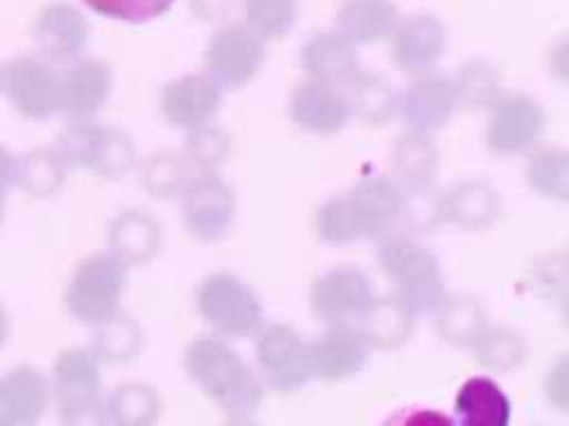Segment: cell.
Wrapping results in <instances>:
<instances>
[{"label": "cell", "instance_id": "obj_1", "mask_svg": "<svg viewBox=\"0 0 569 426\" xmlns=\"http://www.w3.org/2000/svg\"><path fill=\"white\" fill-rule=\"evenodd\" d=\"M184 368L233 423L251 420L262 404V386L243 359L216 337H199L187 348Z\"/></svg>", "mask_w": 569, "mask_h": 426}, {"label": "cell", "instance_id": "obj_2", "mask_svg": "<svg viewBox=\"0 0 569 426\" xmlns=\"http://www.w3.org/2000/svg\"><path fill=\"white\" fill-rule=\"evenodd\" d=\"M51 396L63 425H98L106 418L102 362L91 349H63L56 359Z\"/></svg>", "mask_w": 569, "mask_h": 426}, {"label": "cell", "instance_id": "obj_3", "mask_svg": "<svg viewBox=\"0 0 569 426\" xmlns=\"http://www.w3.org/2000/svg\"><path fill=\"white\" fill-rule=\"evenodd\" d=\"M379 263L396 283L399 302L411 314H430L445 303V281L430 251L406 236H391L379 248Z\"/></svg>", "mask_w": 569, "mask_h": 426}, {"label": "cell", "instance_id": "obj_4", "mask_svg": "<svg viewBox=\"0 0 569 426\" xmlns=\"http://www.w3.org/2000/svg\"><path fill=\"white\" fill-rule=\"evenodd\" d=\"M126 267L112 253L93 255L78 265L66 287L68 314L86 326H98L118 314L126 285Z\"/></svg>", "mask_w": 569, "mask_h": 426}, {"label": "cell", "instance_id": "obj_5", "mask_svg": "<svg viewBox=\"0 0 569 426\" xmlns=\"http://www.w3.org/2000/svg\"><path fill=\"white\" fill-rule=\"evenodd\" d=\"M0 91L29 122H47L59 113V71L41 57H14L4 63Z\"/></svg>", "mask_w": 569, "mask_h": 426}, {"label": "cell", "instance_id": "obj_6", "mask_svg": "<svg viewBox=\"0 0 569 426\" xmlns=\"http://www.w3.org/2000/svg\"><path fill=\"white\" fill-rule=\"evenodd\" d=\"M197 307L207 324L226 336H250L262 324L260 300L229 273L209 275L199 285Z\"/></svg>", "mask_w": 569, "mask_h": 426}, {"label": "cell", "instance_id": "obj_7", "mask_svg": "<svg viewBox=\"0 0 569 426\" xmlns=\"http://www.w3.org/2000/svg\"><path fill=\"white\" fill-rule=\"evenodd\" d=\"M262 39L238 24L219 29L207 43V75L223 90H238L256 78L263 63Z\"/></svg>", "mask_w": 569, "mask_h": 426}, {"label": "cell", "instance_id": "obj_8", "mask_svg": "<svg viewBox=\"0 0 569 426\" xmlns=\"http://www.w3.org/2000/svg\"><path fill=\"white\" fill-rule=\"evenodd\" d=\"M181 196L182 219L194 239L216 243L228 235L236 216V194L216 172L191 179Z\"/></svg>", "mask_w": 569, "mask_h": 426}, {"label": "cell", "instance_id": "obj_9", "mask_svg": "<svg viewBox=\"0 0 569 426\" xmlns=\"http://www.w3.org/2000/svg\"><path fill=\"white\" fill-rule=\"evenodd\" d=\"M33 41L41 59L51 65H69L81 59L90 41V23L78 7L56 0L37 14Z\"/></svg>", "mask_w": 569, "mask_h": 426}, {"label": "cell", "instance_id": "obj_10", "mask_svg": "<svg viewBox=\"0 0 569 426\" xmlns=\"http://www.w3.org/2000/svg\"><path fill=\"white\" fill-rule=\"evenodd\" d=\"M258 362L266 381L282 393H292L307 384L312 374L310 346L295 329L272 326L258 339Z\"/></svg>", "mask_w": 569, "mask_h": 426}, {"label": "cell", "instance_id": "obj_11", "mask_svg": "<svg viewBox=\"0 0 569 426\" xmlns=\"http://www.w3.org/2000/svg\"><path fill=\"white\" fill-rule=\"evenodd\" d=\"M112 91V69L100 59H78L59 71V113L68 122L93 120Z\"/></svg>", "mask_w": 569, "mask_h": 426}, {"label": "cell", "instance_id": "obj_12", "mask_svg": "<svg viewBox=\"0 0 569 426\" xmlns=\"http://www.w3.org/2000/svg\"><path fill=\"white\" fill-rule=\"evenodd\" d=\"M373 300L369 281L353 267L330 271L312 290L315 312L330 326L357 327Z\"/></svg>", "mask_w": 569, "mask_h": 426}, {"label": "cell", "instance_id": "obj_13", "mask_svg": "<svg viewBox=\"0 0 569 426\" xmlns=\"http://www.w3.org/2000/svg\"><path fill=\"white\" fill-rule=\"evenodd\" d=\"M51 381L33 366H17L0 376V426L39 423L51 404Z\"/></svg>", "mask_w": 569, "mask_h": 426}, {"label": "cell", "instance_id": "obj_14", "mask_svg": "<svg viewBox=\"0 0 569 426\" xmlns=\"http://www.w3.org/2000/svg\"><path fill=\"white\" fill-rule=\"evenodd\" d=\"M546 115L536 101L515 95L499 101L489 124V146L497 154H519L543 134Z\"/></svg>", "mask_w": 569, "mask_h": 426}, {"label": "cell", "instance_id": "obj_15", "mask_svg": "<svg viewBox=\"0 0 569 426\" xmlns=\"http://www.w3.org/2000/svg\"><path fill=\"white\" fill-rule=\"evenodd\" d=\"M221 105V88L209 75H184L160 91V112L169 124L193 130L206 125Z\"/></svg>", "mask_w": 569, "mask_h": 426}, {"label": "cell", "instance_id": "obj_16", "mask_svg": "<svg viewBox=\"0 0 569 426\" xmlns=\"http://www.w3.org/2000/svg\"><path fill=\"white\" fill-rule=\"evenodd\" d=\"M361 239L388 235L403 213V191L391 180L369 176L359 180L347 194Z\"/></svg>", "mask_w": 569, "mask_h": 426}, {"label": "cell", "instance_id": "obj_17", "mask_svg": "<svg viewBox=\"0 0 569 426\" xmlns=\"http://www.w3.org/2000/svg\"><path fill=\"white\" fill-rule=\"evenodd\" d=\"M290 115L307 132L327 135L345 128L351 115V108L349 101L332 85L312 79L292 93Z\"/></svg>", "mask_w": 569, "mask_h": 426}, {"label": "cell", "instance_id": "obj_18", "mask_svg": "<svg viewBox=\"0 0 569 426\" xmlns=\"http://www.w3.org/2000/svg\"><path fill=\"white\" fill-rule=\"evenodd\" d=\"M458 103L455 83L442 75H426L413 81L401 101L403 120L413 132H432L448 124Z\"/></svg>", "mask_w": 569, "mask_h": 426}, {"label": "cell", "instance_id": "obj_19", "mask_svg": "<svg viewBox=\"0 0 569 426\" xmlns=\"http://www.w3.org/2000/svg\"><path fill=\"white\" fill-rule=\"evenodd\" d=\"M110 253L126 267L150 263L162 247V229L152 214L128 209L116 216L108 231Z\"/></svg>", "mask_w": 569, "mask_h": 426}, {"label": "cell", "instance_id": "obj_20", "mask_svg": "<svg viewBox=\"0 0 569 426\" xmlns=\"http://www.w3.org/2000/svg\"><path fill=\"white\" fill-rule=\"evenodd\" d=\"M367 348L357 327L335 326L310 346L312 374L322 381H345L363 368Z\"/></svg>", "mask_w": 569, "mask_h": 426}, {"label": "cell", "instance_id": "obj_21", "mask_svg": "<svg viewBox=\"0 0 569 426\" xmlns=\"http://www.w3.org/2000/svg\"><path fill=\"white\" fill-rule=\"evenodd\" d=\"M446 49V29L436 17L420 14L396 29L393 59L408 73H423L433 68Z\"/></svg>", "mask_w": 569, "mask_h": 426}, {"label": "cell", "instance_id": "obj_22", "mask_svg": "<svg viewBox=\"0 0 569 426\" xmlns=\"http://www.w3.org/2000/svg\"><path fill=\"white\" fill-rule=\"evenodd\" d=\"M302 65L315 81L332 88L349 85L359 75L353 43L339 33L312 37L302 49Z\"/></svg>", "mask_w": 569, "mask_h": 426}, {"label": "cell", "instance_id": "obj_23", "mask_svg": "<svg viewBox=\"0 0 569 426\" xmlns=\"http://www.w3.org/2000/svg\"><path fill=\"white\" fill-rule=\"evenodd\" d=\"M68 182V166L59 158L56 148H33L17 156L14 186L39 201L58 196Z\"/></svg>", "mask_w": 569, "mask_h": 426}, {"label": "cell", "instance_id": "obj_24", "mask_svg": "<svg viewBox=\"0 0 569 426\" xmlns=\"http://www.w3.org/2000/svg\"><path fill=\"white\" fill-rule=\"evenodd\" d=\"M456 413L465 426H507L511 404L490 378H470L456 396Z\"/></svg>", "mask_w": 569, "mask_h": 426}, {"label": "cell", "instance_id": "obj_25", "mask_svg": "<svg viewBox=\"0 0 569 426\" xmlns=\"http://www.w3.org/2000/svg\"><path fill=\"white\" fill-rule=\"evenodd\" d=\"M398 29V9L389 0H351L339 12V34L351 43L381 41Z\"/></svg>", "mask_w": 569, "mask_h": 426}, {"label": "cell", "instance_id": "obj_26", "mask_svg": "<svg viewBox=\"0 0 569 426\" xmlns=\"http://www.w3.org/2000/svg\"><path fill=\"white\" fill-rule=\"evenodd\" d=\"M499 206L497 192L482 182H462L442 199V214L462 229L489 226Z\"/></svg>", "mask_w": 569, "mask_h": 426}, {"label": "cell", "instance_id": "obj_27", "mask_svg": "<svg viewBox=\"0 0 569 426\" xmlns=\"http://www.w3.org/2000/svg\"><path fill=\"white\" fill-rule=\"evenodd\" d=\"M411 312L399 300H379L367 307L357 329L379 348H396L411 334Z\"/></svg>", "mask_w": 569, "mask_h": 426}, {"label": "cell", "instance_id": "obj_28", "mask_svg": "<svg viewBox=\"0 0 569 426\" xmlns=\"http://www.w3.org/2000/svg\"><path fill=\"white\" fill-rule=\"evenodd\" d=\"M144 346L142 329L134 320L122 314L108 317L102 324L96 326V334L91 339V352L102 364H128L138 358Z\"/></svg>", "mask_w": 569, "mask_h": 426}, {"label": "cell", "instance_id": "obj_29", "mask_svg": "<svg viewBox=\"0 0 569 426\" xmlns=\"http://www.w3.org/2000/svg\"><path fill=\"white\" fill-rule=\"evenodd\" d=\"M140 184L152 199L171 201L181 196L191 182V166L187 158L174 152H157L140 164Z\"/></svg>", "mask_w": 569, "mask_h": 426}, {"label": "cell", "instance_id": "obj_30", "mask_svg": "<svg viewBox=\"0 0 569 426\" xmlns=\"http://www.w3.org/2000/svg\"><path fill=\"white\" fill-rule=\"evenodd\" d=\"M160 398L157 390L140 382L118 386L106 403V418L120 426H144L157 423Z\"/></svg>", "mask_w": 569, "mask_h": 426}, {"label": "cell", "instance_id": "obj_31", "mask_svg": "<svg viewBox=\"0 0 569 426\" xmlns=\"http://www.w3.org/2000/svg\"><path fill=\"white\" fill-rule=\"evenodd\" d=\"M396 169L408 189L430 186L438 170V152L432 140L421 132H411L396 148Z\"/></svg>", "mask_w": 569, "mask_h": 426}, {"label": "cell", "instance_id": "obj_32", "mask_svg": "<svg viewBox=\"0 0 569 426\" xmlns=\"http://www.w3.org/2000/svg\"><path fill=\"white\" fill-rule=\"evenodd\" d=\"M137 166L134 140L118 128H103L91 174L103 180H122Z\"/></svg>", "mask_w": 569, "mask_h": 426}, {"label": "cell", "instance_id": "obj_33", "mask_svg": "<svg viewBox=\"0 0 569 426\" xmlns=\"http://www.w3.org/2000/svg\"><path fill=\"white\" fill-rule=\"evenodd\" d=\"M103 125L93 120L69 122L58 135L56 152L63 160L68 170H88L90 172L93 158L100 146Z\"/></svg>", "mask_w": 569, "mask_h": 426}, {"label": "cell", "instance_id": "obj_34", "mask_svg": "<svg viewBox=\"0 0 569 426\" xmlns=\"http://www.w3.org/2000/svg\"><path fill=\"white\" fill-rule=\"evenodd\" d=\"M349 85H351L349 108L367 122L381 124L396 112L398 100L386 79L377 75H357Z\"/></svg>", "mask_w": 569, "mask_h": 426}, {"label": "cell", "instance_id": "obj_35", "mask_svg": "<svg viewBox=\"0 0 569 426\" xmlns=\"http://www.w3.org/2000/svg\"><path fill=\"white\" fill-rule=\"evenodd\" d=\"M472 346L480 366L499 374L517 368L525 358L523 339L509 329H485Z\"/></svg>", "mask_w": 569, "mask_h": 426}, {"label": "cell", "instance_id": "obj_36", "mask_svg": "<svg viewBox=\"0 0 569 426\" xmlns=\"http://www.w3.org/2000/svg\"><path fill=\"white\" fill-rule=\"evenodd\" d=\"M442 312H440V332L442 336L458 344V346H465V344H475V339L487 329V317L485 312L480 310L479 303L472 302V300H452V302L442 303L440 305Z\"/></svg>", "mask_w": 569, "mask_h": 426}, {"label": "cell", "instance_id": "obj_37", "mask_svg": "<svg viewBox=\"0 0 569 426\" xmlns=\"http://www.w3.org/2000/svg\"><path fill=\"white\" fill-rule=\"evenodd\" d=\"M248 29L260 39H278L297 21V0H243Z\"/></svg>", "mask_w": 569, "mask_h": 426}, {"label": "cell", "instance_id": "obj_38", "mask_svg": "<svg viewBox=\"0 0 569 426\" xmlns=\"http://www.w3.org/2000/svg\"><path fill=\"white\" fill-rule=\"evenodd\" d=\"M229 156V138L223 130L211 125H199L189 130L184 142V158L191 169L201 174L216 172Z\"/></svg>", "mask_w": 569, "mask_h": 426}, {"label": "cell", "instance_id": "obj_39", "mask_svg": "<svg viewBox=\"0 0 569 426\" xmlns=\"http://www.w3.org/2000/svg\"><path fill=\"white\" fill-rule=\"evenodd\" d=\"M568 154L561 150H546L531 160L529 182L539 194L556 201H566L569 189Z\"/></svg>", "mask_w": 569, "mask_h": 426}, {"label": "cell", "instance_id": "obj_40", "mask_svg": "<svg viewBox=\"0 0 569 426\" xmlns=\"http://www.w3.org/2000/svg\"><path fill=\"white\" fill-rule=\"evenodd\" d=\"M81 2L103 19L142 24L169 12L174 0H81Z\"/></svg>", "mask_w": 569, "mask_h": 426}, {"label": "cell", "instance_id": "obj_41", "mask_svg": "<svg viewBox=\"0 0 569 426\" xmlns=\"http://www.w3.org/2000/svg\"><path fill=\"white\" fill-rule=\"evenodd\" d=\"M317 231L320 239L330 245H347L361 239L347 196L330 199L327 204L320 206L317 214Z\"/></svg>", "mask_w": 569, "mask_h": 426}, {"label": "cell", "instance_id": "obj_42", "mask_svg": "<svg viewBox=\"0 0 569 426\" xmlns=\"http://www.w3.org/2000/svg\"><path fill=\"white\" fill-rule=\"evenodd\" d=\"M455 88L458 101H465L468 105H487L495 100L497 79L489 68H485L480 63H472L462 71Z\"/></svg>", "mask_w": 569, "mask_h": 426}, {"label": "cell", "instance_id": "obj_43", "mask_svg": "<svg viewBox=\"0 0 569 426\" xmlns=\"http://www.w3.org/2000/svg\"><path fill=\"white\" fill-rule=\"evenodd\" d=\"M547 394L561 408L568 406V362H561L558 368H553L549 374Z\"/></svg>", "mask_w": 569, "mask_h": 426}, {"label": "cell", "instance_id": "obj_44", "mask_svg": "<svg viewBox=\"0 0 569 426\" xmlns=\"http://www.w3.org/2000/svg\"><path fill=\"white\" fill-rule=\"evenodd\" d=\"M14 176H17V156L11 154V150L0 146V199L7 201L9 191L14 186Z\"/></svg>", "mask_w": 569, "mask_h": 426}, {"label": "cell", "instance_id": "obj_45", "mask_svg": "<svg viewBox=\"0 0 569 426\" xmlns=\"http://www.w3.org/2000/svg\"><path fill=\"white\" fill-rule=\"evenodd\" d=\"M191 4L193 11L206 21L223 19L233 9V0H191Z\"/></svg>", "mask_w": 569, "mask_h": 426}, {"label": "cell", "instance_id": "obj_46", "mask_svg": "<svg viewBox=\"0 0 569 426\" xmlns=\"http://www.w3.org/2000/svg\"><path fill=\"white\" fill-rule=\"evenodd\" d=\"M11 336V320L7 310L0 305V348L7 344V339Z\"/></svg>", "mask_w": 569, "mask_h": 426}, {"label": "cell", "instance_id": "obj_47", "mask_svg": "<svg viewBox=\"0 0 569 426\" xmlns=\"http://www.w3.org/2000/svg\"><path fill=\"white\" fill-rule=\"evenodd\" d=\"M4 199H0V223H2V211H4Z\"/></svg>", "mask_w": 569, "mask_h": 426}, {"label": "cell", "instance_id": "obj_48", "mask_svg": "<svg viewBox=\"0 0 569 426\" xmlns=\"http://www.w3.org/2000/svg\"><path fill=\"white\" fill-rule=\"evenodd\" d=\"M0 81H2V68H0Z\"/></svg>", "mask_w": 569, "mask_h": 426}]
</instances>
